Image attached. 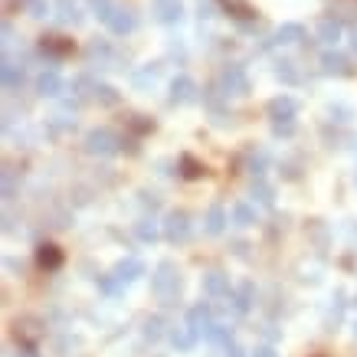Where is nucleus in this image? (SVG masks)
<instances>
[{
    "mask_svg": "<svg viewBox=\"0 0 357 357\" xmlns=\"http://www.w3.org/2000/svg\"><path fill=\"white\" fill-rule=\"evenodd\" d=\"M151 288H154V295L161 298L164 305H174V298L180 295V272L171 259L158 262L154 275H151Z\"/></svg>",
    "mask_w": 357,
    "mask_h": 357,
    "instance_id": "f257e3e1",
    "label": "nucleus"
},
{
    "mask_svg": "<svg viewBox=\"0 0 357 357\" xmlns=\"http://www.w3.org/2000/svg\"><path fill=\"white\" fill-rule=\"evenodd\" d=\"M295 112L298 105L288 95H279L269 102V119H272V132L275 134H292L295 132Z\"/></svg>",
    "mask_w": 357,
    "mask_h": 357,
    "instance_id": "f03ea898",
    "label": "nucleus"
},
{
    "mask_svg": "<svg viewBox=\"0 0 357 357\" xmlns=\"http://www.w3.org/2000/svg\"><path fill=\"white\" fill-rule=\"evenodd\" d=\"M119 138H115V132H108V128H95V132H89V138H86V151L89 154H95V158H112L115 151H119Z\"/></svg>",
    "mask_w": 357,
    "mask_h": 357,
    "instance_id": "7ed1b4c3",
    "label": "nucleus"
},
{
    "mask_svg": "<svg viewBox=\"0 0 357 357\" xmlns=\"http://www.w3.org/2000/svg\"><path fill=\"white\" fill-rule=\"evenodd\" d=\"M164 236L171 239V243H187V239H190V217H187L184 210L167 213V220H164Z\"/></svg>",
    "mask_w": 357,
    "mask_h": 357,
    "instance_id": "20e7f679",
    "label": "nucleus"
},
{
    "mask_svg": "<svg viewBox=\"0 0 357 357\" xmlns=\"http://www.w3.org/2000/svg\"><path fill=\"white\" fill-rule=\"evenodd\" d=\"M220 86H223V95L239 99V95L249 92V79H246V73H243L239 66H226L223 75H220Z\"/></svg>",
    "mask_w": 357,
    "mask_h": 357,
    "instance_id": "39448f33",
    "label": "nucleus"
},
{
    "mask_svg": "<svg viewBox=\"0 0 357 357\" xmlns=\"http://www.w3.org/2000/svg\"><path fill=\"white\" fill-rule=\"evenodd\" d=\"M187 325L194 328L197 334H204V338H207L210 328L217 325V321H213V312H210V305H194V308L187 312Z\"/></svg>",
    "mask_w": 357,
    "mask_h": 357,
    "instance_id": "423d86ee",
    "label": "nucleus"
},
{
    "mask_svg": "<svg viewBox=\"0 0 357 357\" xmlns=\"http://www.w3.org/2000/svg\"><path fill=\"white\" fill-rule=\"evenodd\" d=\"M197 99V86L187 79V75H180V79H174L171 82V102L174 105H187Z\"/></svg>",
    "mask_w": 357,
    "mask_h": 357,
    "instance_id": "0eeeda50",
    "label": "nucleus"
},
{
    "mask_svg": "<svg viewBox=\"0 0 357 357\" xmlns=\"http://www.w3.org/2000/svg\"><path fill=\"white\" fill-rule=\"evenodd\" d=\"M36 92L46 95V99H56V95L62 92V79L53 73V69H49V73H40V79H36Z\"/></svg>",
    "mask_w": 357,
    "mask_h": 357,
    "instance_id": "6e6552de",
    "label": "nucleus"
},
{
    "mask_svg": "<svg viewBox=\"0 0 357 357\" xmlns=\"http://www.w3.org/2000/svg\"><path fill=\"white\" fill-rule=\"evenodd\" d=\"M204 292H207L210 298H220L230 292V279H226L223 272H207L204 275Z\"/></svg>",
    "mask_w": 357,
    "mask_h": 357,
    "instance_id": "1a4fd4ad",
    "label": "nucleus"
},
{
    "mask_svg": "<svg viewBox=\"0 0 357 357\" xmlns=\"http://www.w3.org/2000/svg\"><path fill=\"white\" fill-rule=\"evenodd\" d=\"M115 275H119L121 282H134V279L145 275V262L141 259H121L119 266H115Z\"/></svg>",
    "mask_w": 357,
    "mask_h": 357,
    "instance_id": "9d476101",
    "label": "nucleus"
},
{
    "mask_svg": "<svg viewBox=\"0 0 357 357\" xmlns=\"http://www.w3.org/2000/svg\"><path fill=\"white\" fill-rule=\"evenodd\" d=\"M167 338H171V344H174L177 351H190V347L197 344V338H200V334H197L194 328L187 325V328H174V331H171Z\"/></svg>",
    "mask_w": 357,
    "mask_h": 357,
    "instance_id": "9b49d317",
    "label": "nucleus"
},
{
    "mask_svg": "<svg viewBox=\"0 0 357 357\" xmlns=\"http://www.w3.org/2000/svg\"><path fill=\"white\" fill-rule=\"evenodd\" d=\"M36 262L43 269H49V272H56V269L62 266V253L53 243H46V246H40V253H36Z\"/></svg>",
    "mask_w": 357,
    "mask_h": 357,
    "instance_id": "f8f14e48",
    "label": "nucleus"
},
{
    "mask_svg": "<svg viewBox=\"0 0 357 357\" xmlns=\"http://www.w3.org/2000/svg\"><path fill=\"white\" fill-rule=\"evenodd\" d=\"M204 226H207L210 236H220L226 230V210L223 207H210L207 210V220H204Z\"/></svg>",
    "mask_w": 357,
    "mask_h": 357,
    "instance_id": "ddd939ff",
    "label": "nucleus"
},
{
    "mask_svg": "<svg viewBox=\"0 0 357 357\" xmlns=\"http://www.w3.org/2000/svg\"><path fill=\"white\" fill-rule=\"evenodd\" d=\"M233 305H236V312H249L253 308V282L239 285L236 295H233Z\"/></svg>",
    "mask_w": 357,
    "mask_h": 357,
    "instance_id": "4468645a",
    "label": "nucleus"
},
{
    "mask_svg": "<svg viewBox=\"0 0 357 357\" xmlns=\"http://www.w3.org/2000/svg\"><path fill=\"white\" fill-rule=\"evenodd\" d=\"M233 223L236 226H253L256 223V207L253 204H236V207H233Z\"/></svg>",
    "mask_w": 357,
    "mask_h": 357,
    "instance_id": "2eb2a0df",
    "label": "nucleus"
},
{
    "mask_svg": "<svg viewBox=\"0 0 357 357\" xmlns=\"http://www.w3.org/2000/svg\"><path fill=\"white\" fill-rule=\"evenodd\" d=\"M321 66H325L328 75H344V73H347V60H344V56H338V53H325Z\"/></svg>",
    "mask_w": 357,
    "mask_h": 357,
    "instance_id": "dca6fc26",
    "label": "nucleus"
},
{
    "mask_svg": "<svg viewBox=\"0 0 357 357\" xmlns=\"http://www.w3.org/2000/svg\"><path fill=\"white\" fill-rule=\"evenodd\" d=\"M253 200H256V204H262V207H272V204H275V194H272V187H269V184L259 180V184H253Z\"/></svg>",
    "mask_w": 357,
    "mask_h": 357,
    "instance_id": "f3484780",
    "label": "nucleus"
},
{
    "mask_svg": "<svg viewBox=\"0 0 357 357\" xmlns=\"http://www.w3.org/2000/svg\"><path fill=\"white\" fill-rule=\"evenodd\" d=\"M158 14H161V20L174 23V20L180 16V3L177 0H158Z\"/></svg>",
    "mask_w": 357,
    "mask_h": 357,
    "instance_id": "a211bd4d",
    "label": "nucleus"
},
{
    "mask_svg": "<svg viewBox=\"0 0 357 357\" xmlns=\"http://www.w3.org/2000/svg\"><path fill=\"white\" fill-rule=\"evenodd\" d=\"M20 82H23V73H20L14 62L7 60V62H3V86H7V89H16Z\"/></svg>",
    "mask_w": 357,
    "mask_h": 357,
    "instance_id": "6ab92c4d",
    "label": "nucleus"
},
{
    "mask_svg": "<svg viewBox=\"0 0 357 357\" xmlns=\"http://www.w3.org/2000/svg\"><path fill=\"white\" fill-rule=\"evenodd\" d=\"M161 334H164V318L161 315H154V318L145 321V338H148V341H158Z\"/></svg>",
    "mask_w": 357,
    "mask_h": 357,
    "instance_id": "aec40b11",
    "label": "nucleus"
},
{
    "mask_svg": "<svg viewBox=\"0 0 357 357\" xmlns=\"http://www.w3.org/2000/svg\"><path fill=\"white\" fill-rule=\"evenodd\" d=\"M318 36H321L325 43H338V36H341V27H338L334 20H325V23L318 27Z\"/></svg>",
    "mask_w": 357,
    "mask_h": 357,
    "instance_id": "412c9836",
    "label": "nucleus"
},
{
    "mask_svg": "<svg viewBox=\"0 0 357 357\" xmlns=\"http://www.w3.org/2000/svg\"><path fill=\"white\" fill-rule=\"evenodd\" d=\"M275 75H279V79H282V82H288V86H292V82H298V73H295V62H288V60H282V62H279V66H275Z\"/></svg>",
    "mask_w": 357,
    "mask_h": 357,
    "instance_id": "4be33fe9",
    "label": "nucleus"
},
{
    "mask_svg": "<svg viewBox=\"0 0 357 357\" xmlns=\"http://www.w3.org/2000/svg\"><path fill=\"white\" fill-rule=\"evenodd\" d=\"M295 40H301V27L298 23H285L279 30V43H295Z\"/></svg>",
    "mask_w": 357,
    "mask_h": 357,
    "instance_id": "5701e85b",
    "label": "nucleus"
},
{
    "mask_svg": "<svg viewBox=\"0 0 357 357\" xmlns=\"http://www.w3.org/2000/svg\"><path fill=\"white\" fill-rule=\"evenodd\" d=\"M138 239H145V243H154V239H158L154 220H141V223H138Z\"/></svg>",
    "mask_w": 357,
    "mask_h": 357,
    "instance_id": "b1692460",
    "label": "nucleus"
},
{
    "mask_svg": "<svg viewBox=\"0 0 357 357\" xmlns=\"http://www.w3.org/2000/svg\"><path fill=\"white\" fill-rule=\"evenodd\" d=\"M102 288L108 295H121V292H125V282H121L119 275H108V279H102Z\"/></svg>",
    "mask_w": 357,
    "mask_h": 357,
    "instance_id": "393cba45",
    "label": "nucleus"
},
{
    "mask_svg": "<svg viewBox=\"0 0 357 357\" xmlns=\"http://www.w3.org/2000/svg\"><path fill=\"white\" fill-rule=\"evenodd\" d=\"M95 99H99L102 105H115V102H119L115 89H108V86H95Z\"/></svg>",
    "mask_w": 357,
    "mask_h": 357,
    "instance_id": "a878e982",
    "label": "nucleus"
},
{
    "mask_svg": "<svg viewBox=\"0 0 357 357\" xmlns=\"http://www.w3.org/2000/svg\"><path fill=\"white\" fill-rule=\"evenodd\" d=\"M266 164H269L266 154H253V158H249V171H253V174H262V171H266Z\"/></svg>",
    "mask_w": 357,
    "mask_h": 357,
    "instance_id": "bb28decb",
    "label": "nucleus"
},
{
    "mask_svg": "<svg viewBox=\"0 0 357 357\" xmlns=\"http://www.w3.org/2000/svg\"><path fill=\"white\" fill-rule=\"evenodd\" d=\"M184 167H187V171H184L187 177H200V174H204V171H200V164L190 161V158H184Z\"/></svg>",
    "mask_w": 357,
    "mask_h": 357,
    "instance_id": "cd10ccee",
    "label": "nucleus"
},
{
    "mask_svg": "<svg viewBox=\"0 0 357 357\" xmlns=\"http://www.w3.org/2000/svg\"><path fill=\"white\" fill-rule=\"evenodd\" d=\"M328 115H331V119H334V115H351V108H344V105H331ZM338 121H344V119H338Z\"/></svg>",
    "mask_w": 357,
    "mask_h": 357,
    "instance_id": "c85d7f7f",
    "label": "nucleus"
},
{
    "mask_svg": "<svg viewBox=\"0 0 357 357\" xmlns=\"http://www.w3.org/2000/svg\"><path fill=\"white\" fill-rule=\"evenodd\" d=\"M249 357H275V351H272L269 344H262V347H256V351H253Z\"/></svg>",
    "mask_w": 357,
    "mask_h": 357,
    "instance_id": "c756f323",
    "label": "nucleus"
},
{
    "mask_svg": "<svg viewBox=\"0 0 357 357\" xmlns=\"http://www.w3.org/2000/svg\"><path fill=\"white\" fill-rule=\"evenodd\" d=\"M43 46H49V49H53V53H60V56H62V53H69V49H73L69 43H43Z\"/></svg>",
    "mask_w": 357,
    "mask_h": 357,
    "instance_id": "7c9ffc66",
    "label": "nucleus"
},
{
    "mask_svg": "<svg viewBox=\"0 0 357 357\" xmlns=\"http://www.w3.org/2000/svg\"><path fill=\"white\" fill-rule=\"evenodd\" d=\"M226 354H230V357H243V351H239V347H233V344H230V347H226Z\"/></svg>",
    "mask_w": 357,
    "mask_h": 357,
    "instance_id": "2f4dec72",
    "label": "nucleus"
},
{
    "mask_svg": "<svg viewBox=\"0 0 357 357\" xmlns=\"http://www.w3.org/2000/svg\"><path fill=\"white\" fill-rule=\"evenodd\" d=\"M20 357H36V354H33V351H23V354H20Z\"/></svg>",
    "mask_w": 357,
    "mask_h": 357,
    "instance_id": "473e14b6",
    "label": "nucleus"
},
{
    "mask_svg": "<svg viewBox=\"0 0 357 357\" xmlns=\"http://www.w3.org/2000/svg\"><path fill=\"white\" fill-rule=\"evenodd\" d=\"M354 49H357V36H354Z\"/></svg>",
    "mask_w": 357,
    "mask_h": 357,
    "instance_id": "72a5a7b5",
    "label": "nucleus"
},
{
    "mask_svg": "<svg viewBox=\"0 0 357 357\" xmlns=\"http://www.w3.org/2000/svg\"><path fill=\"white\" fill-rule=\"evenodd\" d=\"M354 338H357V325H354Z\"/></svg>",
    "mask_w": 357,
    "mask_h": 357,
    "instance_id": "f704fd0d",
    "label": "nucleus"
},
{
    "mask_svg": "<svg viewBox=\"0 0 357 357\" xmlns=\"http://www.w3.org/2000/svg\"><path fill=\"white\" fill-rule=\"evenodd\" d=\"M354 180H357V174H354Z\"/></svg>",
    "mask_w": 357,
    "mask_h": 357,
    "instance_id": "c9c22d12",
    "label": "nucleus"
}]
</instances>
